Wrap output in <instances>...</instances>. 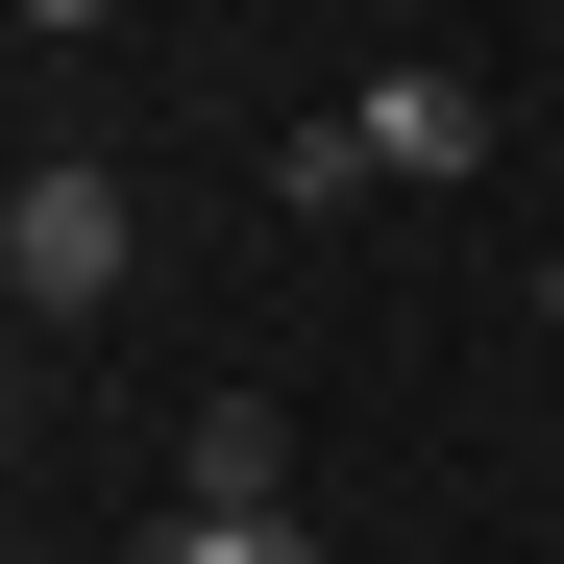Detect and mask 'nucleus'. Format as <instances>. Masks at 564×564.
<instances>
[{
  "mask_svg": "<svg viewBox=\"0 0 564 564\" xmlns=\"http://www.w3.org/2000/svg\"><path fill=\"white\" fill-rule=\"evenodd\" d=\"M148 564H319V516H172Z\"/></svg>",
  "mask_w": 564,
  "mask_h": 564,
  "instance_id": "4",
  "label": "nucleus"
},
{
  "mask_svg": "<svg viewBox=\"0 0 564 564\" xmlns=\"http://www.w3.org/2000/svg\"><path fill=\"white\" fill-rule=\"evenodd\" d=\"M344 123H368V172H491V99H466L442 50H393V74H368Z\"/></svg>",
  "mask_w": 564,
  "mask_h": 564,
  "instance_id": "2",
  "label": "nucleus"
},
{
  "mask_svg": "<svg viewBox=\"0 0 564 564\" xmlns=\"http://www.w3.org/2000/svg\"><path fill=\"white\" fill-rule=\"evenodd\" d=\"M0 25H99V0H0Z\"/></svg>",
  "mask_w": 564,
  "mask_h": 564,
  "instance_id": "5",
  "label": "nucleus"
},
{
  "mask_svg": "<svg viewBox=\"0 0 564 564\" xmlns=\"http://www.w3.org/2000/svg\"><path fill=\"white\" fill-rule=\"evenodd\" d=\"M540 319H564V246H540Z\"/></svg>",
  "mask_w": 564,
  "mask_h": 564,
  "instance_id": "6",
  "label": "nucleus"
},
{
  "mask_svg": "<svg viewBox=\"0 0 564 564\" xmlns=\"http://www.w3.org/2000/svg\"><path fill=\"white\" fill-rule=\"evenodd\" d=\"M270 491H295V417L221 393V417H197V516H270Z\"/></svg>",
  "mask_w": 564,
  "mask_h": 564,
  "instance_id": "3",
  "label": "nucleus"
},
{
  "mask_svg": "<svg viewBox=\"0 0 564 564\" xmlns=\"http://www.w3.org/2000/svg\"><path fill=\"white\" fill-rule=\"evenodd\" d=\"M123 270H148V197H123V172H0V295H25V319H99L123 295Z\"/></svg>",
  "mask_w": 564,
  "mask_h": 564,
  "instance_id": "1",
  "label": "nucleus"
}]
</instances>
